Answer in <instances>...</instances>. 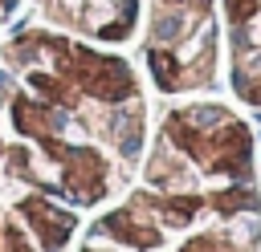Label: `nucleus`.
Here are the masks:
<instances>
[{
	"mask_svg": "<svg viewBox=\"0 0 261 252\" xmlns=\"http://www.w3.org/2000/svg\"><path fill=\"white\" fill-rule=\"evenodd\" d=\"M73 252H261V150L241 106L171 98L135 183L86 219Z\"/></svg>",
	"mask_w": 261,
	"mask_h": 252,
	"instance_id": "nucleus-2",
	"label": "nucleus"
},
{
	"mask_svg": "<svg viewBox=\"0 0 261 252\" xmlns=\"http://www.w3.org/2000/svg\"><path fill=\"white\" fill-rule=\"evenodd\" d=\"M151 106L110 45L49 24L0 41V252H73L139 175Z\"/></svg>",
	"mask_w": 261,
	"mask_h": 252,
	"instance_id": "nucleus-1",
	"label": "nucleus"
},
{
	"mask_svg": "<svg viewBox=\"0 0 261 252\" xmlns=\"http://www.w3.org/2000/svg\"><path fill=\"white\" fill-rule=\"evenodd\" d=\"M139 57L163 98L212 93L224 77L220 0H143Z\"/></svg>",
	"mask_w": 261,
	"mask_h": 252,
	"instance_id": "nucleus-3",
	"label": "nucleus"
},
{
	"mask_svg": "<svg viewBox=\"0 0 261 252\" xmlns=\"http://www.w3.org/2000/svg\"><path fill=\"white\" fill-rule=\"evenodd\" d=\"M37 24L122 49L143 28V0H33Z\"/></svg>",
	"mask_w": 261,
	"mask_h": 252,
	"instance_id": "nucleus-4",
	"label": "nucleus"
},
{
	"mask_svg": "<svg viewBox=\"0 0 261 252\" xmlns=\"http://www.w3.org/2000/svg\"><path fill=\"white\" fill-rule=\"evenodd\" d=\"M20 4H24V0H0V33H4V28H8V20L20 12Z\"/></svg>",
	"mask_w": 261,
	"mask_h": 252,
	"instance_id": "nucleus-6",
	"label": "nucleus"
},
{
	"mask_svg": "<svg viewBox=\"0 0 261 252\" xmlns=\"http://www.w3.org/2000/svg\"><path fill=\"white\" fill-rule=\"evenodd\" d=\"M224 77L245 110H261V0H220Z\"/></svg>",
	"mask_w": 261,
	"mask_h": 252,
	"instance_id": "nucleus-5",
	"label": "nucleus"
}]
</instances>
